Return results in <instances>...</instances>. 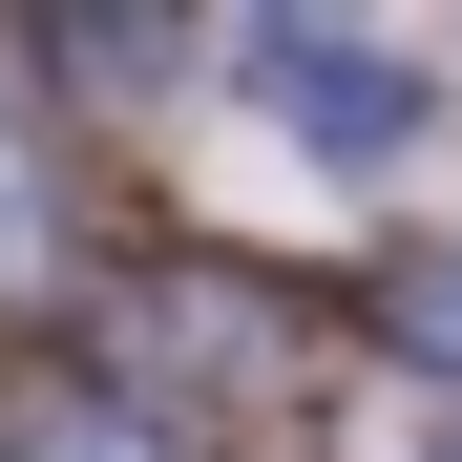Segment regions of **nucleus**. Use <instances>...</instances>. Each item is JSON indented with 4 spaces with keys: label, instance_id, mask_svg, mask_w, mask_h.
Here are the masks:
<instances>
[{
    "label": "nucleus",
    "instance_id": "1",
    "mask_svg": "<svg viewBox=\"0 0 462 462\" xmlns=\"http://www.w3.org/2000/svg\"><path fill=\"white\" fill-rule=\"evenodd\" d=\"M231 85L294 106V147H316V169H378V147L420 126V63H378V42H337V22H253V42H231Z\"/></svg>",
    "mask_w": 462,
    "mask_h": 462
},
{
    "label": "nucleus",
    "instance_id": "3",
    "mask_svg": "<svg viewBox=\"0 0 462 462\" xmlns=\"http://www.w3.org/2000/svg\"><path fill=\"white\" fill-rule=\"evenodd\" d=\"M400 337H420V357H462V253H441V273L400 294Z\"/></svg>",
    "mask_w": 462,
    "mask_h": 462
},
{
    "label": "nucleus",
    "instance_id": "2",
    "mask_svg": "<svg viewBox=\"0 0 462 462\" xmlns=\"http://www.w3.org/2000/svg\"><path fill=\"white\" fill-rule=\"evenodd\" d=\"M42 253H63V189H42V147H22V126H0V294H22Z\"/></svg>",
    "mask_w": 462,
    "mask_h": 462
}]
</instances>
